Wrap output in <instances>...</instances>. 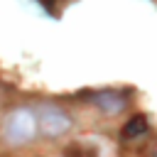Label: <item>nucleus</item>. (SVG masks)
<instances>
[{
	"instance_id": "2",
	"label": "nucleus",
	"mask_w": 157,
	"mask_h": 157,
	"mask_svg": "<svg viewBox=\"0 0 157 157\" xmlns=\"http://www.w3.org/2000/svg\"><path fill=\"white\" fill-rule=\"evenodd\" d=\"M34 118H37V128L47 137H59V135L69 132V128H71V115L54 103H42L39 110L34 113Z\"/></svg>"
},
{
	"instance_id": "4",
	"label": "nucleus",
	"mask_w": 157,
	"mask_h": 157,
	"mask_svg": "<svg viewBox=\"0 0 157 157\" xmlns=\"http://www.w3.org/2000/svg\"><path fill=\"white\" fill-rule=\"evenodd\" d=\"M147 130H150V125H147V118L145 115H132V118H128V123L123 125V140H137V137H145L147 135Z\"/></svg>"
},
{
	"instance_id": "3",
	"label": "nucleus",
	"mask_w": 157,
	"mask_h": 157,
	"mask_svg": "<svg viewBox=\"0 0 157 157\" xmlns=\"http://www.w3.org/2000/svg\"><path fill=\"white\" fill-rule=\"evenodd\" d=\"M91 101H93L103 113H108V115L120 113V110L128 105V98H123L118 91H98V93H93Z\"/></svg>"
},
{
	"instance_id": "6",
	"label": "nucleus",
	"mask_w": 157,
	"mask_h": 157,
	"mask_svg": "<svg viewBox=\"0 0 157 157\" xmlns=\"http://www.w3.org/2000/svg\"><path fill=\"white\" fill-rule=\"evenodd\" d=\"M52 2H56V0H42V5H47V7H49Z\"/></svg>"
},
{
	"instance_id": "5",
	"label": "nucleus",
	"mask_w": 157,
	"mask_h": 157,
	"mask_svg": "<svg viewBox=\"0 0 157 157\" xmlns=\"http://www.w3.org/2000/svg\"><path fill=\"white\" fill-rule=\"evenodd\" d=\"M64 157H98V147L93 142H71L64 150Z\"/></svg>"
},
{
	"instance_id": "1",
	"label": "nucleus",
	"mask_w": 157,
	"mask_h": 157,
	"mask_svg": "<svg viewBox=\"0 0 157 157\" xmlns=\"http://www.w3.org/2000/svg\"><path fill=\"white\" fill-rule=\"evenodd\" d=\"M2 135L10 145H27L29 140H34L37 135V118L34 110L29 108H17L10 113V118L5 120Z\"/></svg>"
}]
</instances>
